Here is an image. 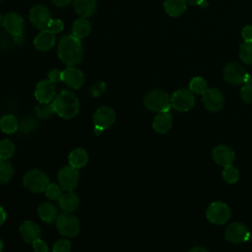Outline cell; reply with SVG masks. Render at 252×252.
Masks as SVG:
<instances>
[{
    "label": "cell",
    "instance_id": "f1b7e54d",
    "mask_svg": "<svg viewBox=\"0 0 252 252\" xmlns=\"http://www.w3.org/2000/svg\"><path fill=\"white\" fill-rule=\"evenodd\" d=\"M56 113L53 102H39L35 107V114L41 119H47Z\"/></svg>",
    "mask_w": 252,
    "mask_h": 252
},
{
    "label": "cell",
    "instance_id": "b9f144b4",
    "mask_svg": "<svg viewBox=\"0 0 252 252\" xmlns=\"http://www.w3.org/2000/svg\"><path fill=\"white\" fill-rule=\"evenodd\" d=\"M61 72L62 71H59V70H52L48 73V80L51 81L52 83H57L59 81H61Z\"/></svg>",
    "mask_w": 252,
    "mask_h": 252
},
{
    "label": "cell",
    "instance_id": "f6af8a7d",
    "mask_svg": "<svg viewBox=\"0 0 252 252\" xmlns=\"http://www.w3.org/2000/svg\"><path fill=\"white\" fill-rule=\"evenodd\" d=\"M189 252H208V250L204 247H194Z\"/></svg>",
    "mask_w": 252,
    "mask_h": 252
},
{
    "label": "cell",
    "instance_id": "bcb514c9",
    "mask_svg": "<svg viewBox=\"0 0 252 252\" xmlns=\"http://www.w3.org/2000/svg\"><path fill=\"white\" fill-rule=\"evenodd\" d=\"M185 1L191 5H199L202 0H185Z\"/></svg>",
    "mask_w": 252,
    "mask_h": 252
},
{
    "label": "cell",
    "instance_id": "8fae6325",
    "mask_svg": "<svg viewBox=\"0 0 252 252\" xmlns=\"http://www.w3.org/2000/svg\"><path fill=\"white\" fill-rule=\"evenodd\" d=\"M202 101L205 107L210 111H219L223 106V95L221 92L216 88L207 89L202 94Z\"/></svg>",
    "mask_w": 252,
    "mask_h": 252
},
{
    "label": "cell",
    "instance_id": "e0dca14e",
    "mask_svg": "<svg viewBox=\"0 0 252 252\" xmlns=\"http://www.w3.org/2000/svg\"><path fill=\"white\" fill-rule=\"evenodd\" d=\"M212 157L218 164L223 167L232 164L235 158L234 152L225 145H219L216 148H214L212 152Z\"/></svg>",
    "mask_w": 252,
    "mask_h": 252
},
{
    "label": "cell",
    "instance_id": "d590c367",
    "mask_svg": "<svg viewBox=\"0 0 252 252\" xmlns=\"http://www.w3.org/2000/svg\"><path fill=\"white\" fill-rule=\"evenodd\" d=\"M71 243L67 239H59L53 245L52 252H70Z\"/></svg>",
    "mask_w": 252,
    "mask_h": 252
},
{
    "label": "cell",
    "instance_id": "d6986e66",
    "mask_svg": "<svg viewBox=\"0 0 252 252\" xmlns=\"http://www.w3.org/2000/svg\"><path fill=\"white\" fill-rule=\"evenodd\" d=\"M55 43V34L49 30H42L34 38L33 44L39 51H47L53 47Z\"/></svg>",
    "mask_w": 252,
    "mask_h": 252
},
{
    "label": "cell",
    "instance_id": "cb8c5ba5",
    "mask_svg": "<svg viewBox=\"0 0 252 252\" xmlns=\"http://www.w3.org/2000/svg\"><path fill=\"white\" fill-rule=\"evenodd\" d=\"M89 160V155L86 150L77 148L73 150L69 155V164L75 168L84 167Z\"/></svg>",
    "mask_w": 252,
    "mask_h": 252
},
{
    "label": "cell",
    "instance_id": "484cf974",
    "mask_svg": "<svg viewBox=\"0 0 252 252\" xmlns=\"http://www.w3.org/2000/svg\"><path fill=\"white\" fill-rule=\"evenodd\" d=\"M91 32V24L86 18L76 20L72 26V34L79 39L86 37Z\"/></svg>",
    "mask_w": 252,
    "mask_h": 252
},
{
    "label": "cell",
    "instance_id": "603a6c76",
    "mask_svg": "<svg viewBox=\"0 0 252 252\" xmlns=\"http://www.w3.org/2000/svg\"><path fill=\"white\" fill-rule=\"evenodd\" d=\"M74 8L81 18L91 17L96 9V0H74Z\"/></svg>",
    "mask_w": 252,
    "mask_h": 252
},
{
    "label": "cell",
    "instance_id": "52a82bcc",
    "mask_svg": "<svg viewBox=\"0 0 252 252\" xmlns=\"http://www.w3.org/2000/svg\"><path fill=\"white\" fill-rule=\"evenodd\" d=\"M94 131L99 134L109 128L115 121V111L108 106H101L95 110L93 116Z\"/></svg>",
    "mask_w": 252,
    "mask_h": 252
},
{
    "label": "cell",
    "instance_id": "ba28073f",
    "mask_svg": "<svg viewBox=\"0 0 252 252\" xmlns=\"http://www.w3.org/2000/svg\"><path fill=\"white\" fill-rule=\"evenodd\" d=\"M57 178L59 185L64 191H73L78 185L80 173L78 168H75L69 164L59 169Z\"/></svg>",
    "mask_w": 252,
    "mask_h": 252
},
{
    "label": "cell",
    "instance_id": "4316f807",
    "mask_svg": "<svg viewBox=\"0 0 252 252\" xmlns=\"http://www.w3.org/2000/svg\"><path fill=\"white\" fill-rule=\"evenodd\" d=\"M19 122L12 114H6L0 119V129L6 134H12L19 130Z\"/></svg>",
    "mask_w": 252,
    "mask_h": 252
},
{
    "label": "cell",
    "instance_id": "836d02e7",
    "mask_svg": "<svg viewBox=\"0 0 252 252\" xmlns=\"http://www.w3.org/2000/svg\"><path fill=\"white\" fill-rule=\"evenodd\" d=\"M222 177L227 183H235L239 179V171L232 164L226 165L222 171Z\"/></svg>",
    "mask_w": 252,
    "mask_h": 252
},
{
    "label": "cell",
    "instance_id": "c3c4849f",
    "mask_svg": "<svg viewBox=\"0 0 252 252\" xmlns=\"http://www.w3.org/2000/svg\"><path fill=\"white\" fill-rule=\"evenodd\" d=\"M0 252H3V242L0 239Z\"/></svg>",
    "mask_w": 252,
    "mask_h": 252
},
{
    "label": "cell",
    "instance_id": "3957f363",
    "mask_svg": "<svg viewBox=\"0 0 252 252\" xmlns=\"http://www.w3.org/2000/svg\"><path fill=\"white\" fill-rule=\"evenodd\" d=\"M145 106L152 111L160 113L170 109L171 100L167 93L161 90H154L149 92L144 98Z\"/></svg>",
    "mask_w": 252,
    "mask_h": 252
},
{
    "label": "cell",
    "instance_id": "7402d4cb",
    "mask_svg": "<svg viewBox=\"0 0 252 252\" xmlns=\"http://www.w3.org/2000/svg\"><path fill=\"white\" fill-rule=\"evenodd\" d=\"M37 214L41 220L46 223H51L58 217V210L51 202H43L37 208Z\"/></svg>",
    "mask_w": 252,
    "mask_h": 252
},
{
    "label": "cell",
    "instance_id": "83f0119b",
    "mask_svg": "<svg viewBox=\"0 0 252 252\" xmlns=\"http://www.w3.org/2000/svg\"><path fill=\"white\" fill-rule=\"evenodd\" d=\"M14 175V167L8 159L0 158V185L8 183Z\"/></svg>",
    "mask_w": 252,
    "mask_h": 252
},
{
    "label": "cell",
    "instance_id": "7dc6e473",
    "mask_svg": "<svg viewBox=\"0 0 252 252\" xmlns=\"http://www.w3.org/2000/svg\"><path fill=\"white\" fill-rule=\"evenodd\" d=\"M208 4H209V3H208L207 0H202L198 6L201 7V8H206V7L208 6Z\"/></svg>",
    "mask_w": 252,
    "mask_h": 252
},
{
    "label": "cell",
    "instance_id": "f35d334b",
    "mask_svg": "<svg viewBox=\"0 0 252 252\" xmlns=\"http://www.w3.org/2000/svg\"><path fill=\"white\" fill-rule=\"evenodd\" d=\"M63 29H64V25L61 20H52L51 19V21L49 22L48 27H47V30H49L54 34L61 32L63 31Z\"/></svg>",
    "mask_w": 252,
    "mask_h": 252
},
{
    "label": "cell",
    "instance_id": "d4e9b609",
    "mask_svg": "<svg viewBox=\"0 0 252 252\" xmlns=\"http://www.w3.org/2000/svg\"><path fill=\"white\" fill-rule=\"evenodd\" d=\"M185 0H165L164 10L171 17H179L186 10Z\"/></svg>",
    "mask_w": 252,
    "mask_h": 252
},
{
    "label": "cell",
    "instance_id": "f907efd6",
    "mask_svg": "<svg viewBox=\"0 0 252 252\" xmlns=\"http://www.w3.org/2000/svg\"><path fill=\"white\" fill-rule=\"evenodd\" d=\"M1 1H2V0H0V2H1Z\"/></svg>",
    "mask_w": 252,
    "mask_h": 252
},
{
    "label": "cell",
    "instance_id": "9a60e30c",
    "mask_svg": "<svg viewBox=\"0 0 252 252\" xmlns=\"http://www.w3.org/2000/svg\"><path fill=\"white\" fill-rule=\"evenodd\" d=\"M56 95L54 83L49 80H41L34 90V96L38 102H51Z\"/></svg>",
    "mask_w": 252,
    "mask_h": 252
},
{
    "label": "cell",
    "instance_id": "ab89813d",
    "mask_svg": "<svg viewBox=\"0 0 252 252\" xmlns=\"http://www.w3.org/2000/svg\"><path fill=\"white\" fill-rule=\"evenodd\" d=\"M32 248L34 252H48L47 244L40 238H37L32 242Z\"/></svg>",
    "mask_w": 252,
    "mask_h": 252
},
{
    "label": "cell",
    "instance_id": "8992f818",
    "mask_svg": "<svg viewBox=\"0 0 252 252\" xmlns=\"http://www.w3.org/2000/svg\"><path fill=\"white\" fill-rule=\"evenodd\" d=\"M207 219L214 224H223L225 223L231 216L229 207L222 202L212 203L206 212Z\"/></svg>",
    "mask_w": 252,
    "mask_h": 252
},
{
    "label": "cell",
    "instance_id": "ffe728a7",
    "mask_svg": "<svg viewBox=\"0 0 252 252\" xmlns=\"http://www.w3.org/2000/svg\"><path fill=\"white\" fill-rule=\"evenodd\" d=\"M80 206V198L73 191H66L59 200V207L63 212L72 213Z\"/></svg>",
    "mask_w": 252,
    "mask_h": 252
},
{
    "label": "cell",
    "instance_id": "d6a6232c",
    "mask_svg": "<svg viewBox=\"0 0 252 252\" xmlns=\"http://www.w3.org/2000/svg\"><path fill=\"white\" fill-rule=\"evenodd\" d=\"M63 189L60 185L55 183H49L45 189V195L50 201H59L63 195Z\"/></svg>",
    "mask_w": 252,
    "mask_h": 252
},
{
    "label": "cell",
    "instance_id": "277c9868",
    "mask_svg": "<svg viewBox=\"0 0 252 252\" xmlns=\"http://www.w3.org/2000/svg\"><path fill=\"white\" fill-rule=\"evenodd\" d=\"M23 183L28 190L33 193H41L45 191L49 184V178L40 169H31L24 175Z\"/></svg>",
    "mask_w": 252,
    "mask_h": 252
},
{
    "label": "cell",
    "instance_id": "7bdbcfd3",
    "mask_svg": "<svg viewBox=\"0 0 252 252\" xmlns=\"http://www.w3.org/2000/svg\"><path fill=\"white\" fill-rule=\"evenodd\" d=\"M52 3L58 7H64L67 6L72 0H51Z\"/></svg>",
    "mask_w": 252,
    "mask_h": 252
},
{
    "label": "cell",
    "instance_id": "e575fe53",
    "mask_svg": "<svg viewBox=\"0 0 252 252\" xmlns=\"http://www.w3.org/2000/svg\"><path fill=\"white\" fill-rule=\"evenodd\" d=\"M38 126V123L37 121L32 118V117H26L22 120V122L20 123V130L23 132V133H30V132H32L34 131Z\"/></svg>",
    "mask_w": 252,
    "mask_h": 252
},
{
    "label": "cell",
    "instance_id": "7c38bea8",
    "mask_svg": "<svg viewBox=\"0 0 252 252\" xmlns=\"http://www.w3.org/2000/svg\"><path fill=\"white\" fill-rule=\"evenodd\" d=\"M30 20L37 29L45 30L51 21V14L45 6L35 5L30 10Z\"/></svg>",
    "mask_w": 252,
    "mask_h": 252
},
{
    "label": "cell",
    "instance_id": "f546056e",
    "mask_svg": "<svg viewBox=\"0 0 252 252\" xmlns=\"http://www.w3.org/2000/svg\"><path fill=\"white\" fill-rule=\"evenodd\" d=\"M15 153V145L9 139L0 141V158L9 159Z\"/></svg>",
    "mask_w": 252,
    "mask_h": 252
},
{
    "label": "cell",
    "instance_id": "681fc988",
    "mask_svg": "<svg viewBox=\"0 0 252 252\" xmlns=\"http://www.w3.org/2000/svg\"><path fill=\"white\" fill-rule=\"evenodd\" d=\"M3 18H4V17H2V15L0 14V27L3 25Z\"/></svg>",
    "mask_w": 252,
    "mask_h": 252
},
{
    "label": "cell",
    "instance_id": "8d00e7d4",
    "mask_svg": "<svg viewBox=\"0 0 252 252\" xmlns=\"http://www.w3.org/2000/svg\"><path fill=\"white\" fill-rule=\"evenodd\" d=\"M106 91V85L104 82H96L90 88V94L93 97L101 95Z\"/></svg>",
    "mask_w": 252,
    "mask_h": 252
},
{
    "label": "cell",
    "instance_id": "74e56055",
    "mask_svg": "<svg viewBox=\"0 0 252 252\" xmlns=\"http://www.w3.org/2000/svg\"><path fill=\"white\" fill-rule=\"evenodd\" d=\"M240 95L243 101L246 103L252 102V82L244 84V86L241 88Z\"/></svg>",
    "mask_w": 252,
    "mask_h": 252
},
{
    "label": "cell",
    "instance_id": "44dd1931",
    "mask_svg": "<svg viewBox=\"0 0 252 252\" xmlns=\"http://www.w3.org/2000/svg\"><path fill=\"white\" fill-rule=\"evenodd\" d=\"M171 127H172V117L168 111L158 113L153 121L154 130L160 134H164L168 132Z\"/></svg>",
    "mask_w": 252,
    "mask_h": 252
},
{
    "label": "cell",
    "instance_id": "2e32d148",
    "mask_svg": "<svg viewBox=\"0 0 252 252\" xmlns=\"http://www.w3.org/2000/svg\"><path fill=\"white\" fill-rule=\"evenodd\" d=\"M6 32L12 34L14 37L23 34L24 20L23 18L14 12L8 13L3 18V25Z\"/></svg>",
    "mask_w": 252,
    "mask_h": 252
},
{
    "label": "cell",
    "instance_id": "5b68a950",
    "mask_svg": "<svg viewBox=\"0 0 252 252\" xmlns=\"http://www.w3.org/2000/svg\"><path fill=\"white\" fill-rule=\"evenodd\" d=\"M56 227L62 235L74 237L80 231V222L74 215L64 212L57 217Z\"/></svg>",
    "mask_w": 252,
    "mask_h": 252
},
{
    "label": "cell",
    "instance_id": "4fadbf2b",
    "mask_svg": "<svg viewBox=\"0 0 252 252\" xmlns=\"http://www.w3.org/2000/svg\"><path fill=\"white\" fill-rule=\"evenodd\" d=\"M225 238L232 243H240L248 241L251 237L247 227L241 222H233L225 229Z\"/></svg>",
    "mask_w": 252,
    "mask_h": 252
},
{
    "label": "cell",
    "instance_id": "7a4b0ae2",
    "mask_svg": "<svg viewBox=\"0 0 252 252\" xmlns=\"http://www.w3.org/2000/svg\"><path fill=\"white\" fill-rule=\"evenodd\" d=\"M53 105L56 113L65 119H71L79 113V99L74 93L67 90H63L55 95Z\"/></svg>",
    "mask_w": 252,
    "mask_h": 252
},
{
    "label": "cell",
    "instance_id": "4dcf8cb0",
    "mask_svg": "<svg viewBox=\"0 0 252 252\" xmlns=\"http://www.w3.org/2000/svg\"><path fill=\"white\" fill-rule=\"evenodd\" d=\"M239 57L243 63L252 64V41H244L240 45Z\"/></svg>",
    "mask_w": 252,
    "mask_h": 252
},
{
    "label": "cell",
    "instance_id": "30bf717a",
    "mask_svg": "<svg viewBox=\"0 0 252 252\" xmlns=\"http://www.w3.org/2000/svg\"><path fill=\"white\" fill-rule=\"evenodd\" d=\"M247 72L243 66L236 62L228 63L223 69L224 80L231 85H240L245 83Z\"/></svg>",
    "mask_w": 252,
    "mask_h": 252
},
{
    "label": "cell",
    "instance_id": "ee69618b",
    "mask_svg": "<svg viewBox=\"0 0 252 252\" xmlns=\"http://www.w3.org/2000/svg\"><path fill=\"white\" fill-rule=\"evenodd\" d=\"M5 220H6V212H5L4 208L0 206V225L3 224Z\"/></svg>",
    "mask_w": 252,
    "mask_h": 252
},
{
    "label": "cell",
    "instance_id": "6da1fadb",
    "mask_svg": "<svg viewBox=\"0 0 252 252\" xmlns=\"http://www.w3.org/2000/svg\"><path fill=\"white\" fill-rule=\"evenodd\" d=\"M58 56L67 66H75L83 59V47L80 39L73 34L63 36L58 44Z\"/></svg>",
    "mask_w": 252,
    "mask_h": 252
},
{
    "label": "cell",
    "instance_id": "60d3db41",
    "mask_svg": "<svg viewBox=\"0 0 252 252\" xmlns=\"http://www.w3.org/2000/svg\"><path fill=\"white\" fill-rule=\"evenodd\" d=\"M241 35L244 41H252V26H246L242 29Z\"/></svg>",
    "mask_w": 252,
    "mask_h": 252
},
{
    "label": "cell",
    "instance_id": "5bb4252c",
    "mask_svg": "<svg viewBox=\"0 0 252 252\" xmlns=\"http://www.w3.org/2000/svg\"><path fill=\"white\" fill-rule=\"evenodd\" d=\"M61 81L69 88L78 90L85 82V76L83 72L74 66H69L61 72Z\"/></svg>",
    "mask_w": 252,
    "mask_h": 252
},
{
    "label": "cell",
    "instance_id": "ac0fdd59",
    "mask_svg": "<svg viewBox=\"0 0 252 252\" xmlns=\"http://www.w3.org/2000/svg\"><path fill=\"white\" fill-rule=\"evenodd\" d=\"M20 234L24 241L32 243L37 238H40V227L32 220H26L20 226Z\"/></svg>",
    "mask_w": 252,
    "mask_h": 252
},
{
    "label": "cell",
    "instance_id": "9c48e42d",
    "mask_svg": "<svg viewBox=\"0 0 252 252\" xmlns=\"http://www.w3.org/2000/svg\"><path fill=\"white\" fill-rule=\"evenodd\" d=\"M171 106L178 111H187L193 107L195 103L194 93L190 90H178L173 93L170 97Z\"/></svg>",
    "mask_w": 252,
    "mask_h": 252
},
{
    "label": "cell",
    "instance_id": "1f68e13d",
    "mask_svg": "<svg viewBox=\"0 0 252 252\" xmlns=\"http://www.w3.org/2000/svg\"><path fill=\"white\" fill-rule=\"evenodd\" d=\"M189 89L194 94H202L207 90V82L202 77H194L189 83Z\"/></svg>",
    "mask_w": 252,
    "mask_h": 252
}]
</instances>
